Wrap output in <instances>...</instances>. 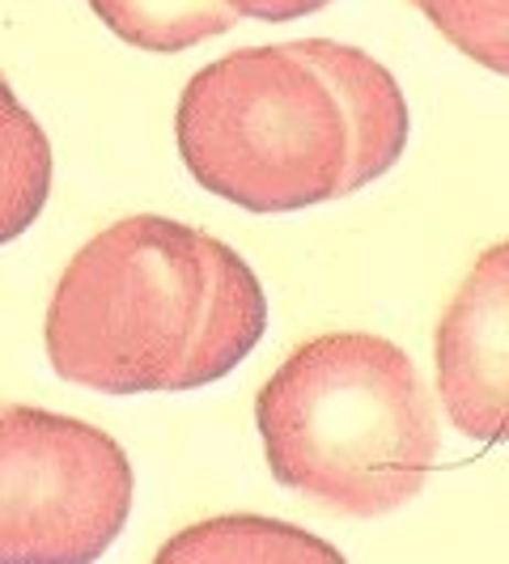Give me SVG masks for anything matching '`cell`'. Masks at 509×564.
<instances>
[{"mask_svg": "<svg viewBox=\"0 0 509 564\" xmlns=\"http://www.w3.org/2000/svg\"><path fill=\"white\" fill-rule=\"evenodd\" d=\"M162 561H339V552L284 522L217 518L170 539Z\"/></svg>", "mask_w": 509, "mask_h": 564, "instance_id": "ba28073f", "label": "cell"}, {"mask_svg": "<svg viewBox=\"0 0 509 564\" xmlns=\"http://www.w3.org/2000/svg\"><path fill=\"white\" fill-rule=\"evenodd\" d=\"M89 9L123 43L158 56L187 52L238 26L226 0H89Z\"/></svg>", "mask_w": 509, "mask_h": 564, "instance_id": "52a82bcc", "label": "cell"}, {"mask_svg": "<svg viewBox=\"0 0 509 564\" xmlns=\"http://www.w3.org/2000/svg\"><path fill=\"white\" fill-rule=\"evenodd\" d=\"M268 332V297L242 254L166 217H123L64 268L47 357L102 395L196 391L238 369Z\"/></svg>", "mask_w": 509, "mask_h": 564, "instance_id": "7a4b0ae2", "label": "cell"}, {"mask_svg": "<svg viewBox=\"0 0 509 564\" xmlns=\"http://www.w3.org/2000/svg\"><path fill=\"white\" fill-rule=\"evenodd\" d=\"M437 395L458 433L509 442V242L476 259L437 323Z\"/></svg>", "mask_w": 509, "mask_h": 564, "instance_id": "5b68a950", "label": "cell"}, {"mask_svg": "<svg viewBox=\"0 0 509 564\" xmlns=\"http://www.w3.org/2000/svg\"><path fill=\"white\" fill-rule=\"evenodd\" d=\"M52 141L0 73V242L22 238L52 196Z\"/></svg>", "mask_w": 509, "mask_h": 564, "instance_id": "8992f818", "label": "cell"}, {"mask_svg": "<svg viewBox=\"0 0 509 564\" xmlns=\"http://www.w3.org/2000/svg\"><path fill=\"white\" fill-rule=\"evenodd\" d=\"M132 509V463L111 433L0 403V564L98 561Z\"/></svg>", "mask_w": 509, "mask_h": 564, "instance_id": "277c9868", "label": "cell"}, {"mask_svg": "<svg viewBox=\"0 0 509 564\" xmlns=\"http://www.w3.org/2000/svg\"><path fill=\"white\" fill-rule=\"evenodd\" d=\"M277 484L348 518L408 506L437 463V408L412 357L369 332L302 344L254 399Z\"/></svg>", "mask_w": 509, "mask_h": 564, "instance_id": "3957f363", "label": "cell"}, {"mask_svg": "<svg viewBox=\"0 0 509 564\" xmlns=\"http://www.w3.org/2000/svg\"><path fill=\"white\" fill-rule=\"evenodd\" d=\"M199 187L247 213H293L382 178L408 144V102L378 59L297 39L199 68L174 115Z\"/></svg>", "mask_w": 509, "mask_h": 564, "instance_id": "6da1fadb", "label": "cell"}, {"mask_svg": "<svg viewBox=\"0 0 509 564\" xmlns=\"http://www.w3.org/2000/svg\"><path fill=\"white\" fill-rule=\"evenodd\" d=\"M238 18H259V22H293V18H306L318 13L323 4L332 0H226Z\"/></svg>", "mask_w": 509, "mask_h": 564, "instance_id": "30bf717a", "label": "cell"}, {"mask_svg": "<svg viewBox=\"0 0 509 564\" xmlns=\"http://www.w3.org/2000/svg\"><path fill=\"white\" fill-rule=\"evenodd\" d=\"M467 59L509 77V0H412Z\"/></svg>", "mask_w": 509, "mask_h": 564, "instance_id": "9c48e42d", "label": "cell"}]
</instances>
